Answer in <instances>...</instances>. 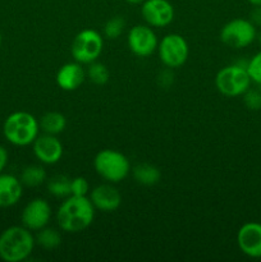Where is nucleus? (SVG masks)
Returning <instances> with one entry per match:
<instances>
[{
  "mask_svg": "<svg viewBox=\"0 0 261 262\" xmlns=\"http://www.w3.org/2000/svg\"><path fill=\"white\" fill-rule=\"evenodd\" d=\"M95 207L87 196H68L56 211L59 228L67 233H79L92 224Z\"/></svg>",
  "mask_w": 261,
  "mask_h": 262,
  "instance_id": "f257e3e1",
  "label": "nucleus"
},
{
  "mask_svg": "<svg viewBox=\"0 0 261 262\" xmlns=\"http://www.w3.org/2000/svg\"><path fill=\"white\" fill-rule=\"evenodd\" d=\"M36 241L30 229L13 225L0 234V258L5 262H20L30 257Z\"/></svg>",
  "mask_w": 261,
  "mask_h": 262,
  "instance_id": "f03ea898",
  "label": "nucleus"
},
{
  "mask_svg": "<svg viewBox=\"0 0 261 262\" xmlns=\"http://www.w3.org/2000/svg\"><path fill=\"white\" fill-rule=\"evenodd\" d=\"M40 125L35 115L28 112H14L8 115L3 124L5 140L14 146L32 145L37 138Z\"/></svg>",
  "mask_w": 261,
  "mask_h": 262,
  "instance_id": "7ed1b4c3",
  "label": "nucleus"
},
{
  "mask_svg": "<svg viewBox=\"0 0 261 262\" xmlns=\"http://www.w3.org/2000/svg\"><path fill=\"white\" fill-rule=\"evenodd\" d=\"M94 168L95 171L109 183H119L129 174L130 164L124 154L105 148L95 156Z\"/></svg>",
  "mask_w": 261,
  "mask_h": 262,
  "instance_id": "20e7f679",
  "label": "nucleus"
},
{
  "mask_svg": "<svg viewBox=\"0 0 261 262\" xmlns=\"http://www.w3.org/2000/svg\"><path fill=\"white\" fill-rule=\"evenodd\" d=\"M246 67L247 63H235L220 69L215 77L217 91L227 97L242 96L250 89L252 82Z\"/></svg>",
  "mask_w": 261,
  "mask_h": 262,
  "instance_id": "39448f33",
  "label": "nucleus"
},
{
  "mask_svg": "<svg viewBox=\"0 0 261 262\" xmlns=\"http://www.w3.org/2000/svg\"><path fill=\"white\" fill-rule=\"evenodd\" d=\"M257 36V27L245 18H235L225 23L220 30V40L230 49H245Z\"/></svg>",
  "mask_w": 261,
  "mask_h": 262,
  "instance_id": "423d86ee",
  "label": "nucleus"
},
{
  "mask_svg": "<svg viewBox=\"0 0 261 262\" xmlns=\"http://www.w3.org/2000/svg\"><path fill=\"white\" fill-rule=\"evenodd\" d=\"M104 49V38L97 31L83 30L76 35L72 41L71 54L74 61L90 64L97 60Z\"/></svg>",
  "mask_w": 261,
  "mask_h": 262,
  "instance_id": "0eeeda50",
  "label": "nucleus"
},
{
  "mask_svg": "<svg viewBox=\"0 0 261 262\" xmlns=\"http://www.w3.org/2000/svg\"><path fill=\"white\" fill-rule=\"evenodd\" d=\"M159 58L168 68H179L188 59L189 48L186 38L179 33L164 36L158 45Z\"/></svg>",
  "mask_w": 261,
  "mask_h": 262,
  "instance_id": "6e6552de",
  "label": "nucleus"
},
{
  "mask_svg": "<svg viewBox=\"0 0 261 262\" xmlns=\"http://www.w3.org/2000/svg\"><path fill=\"white\" fill-rule=\"evenodd\" d=\"M128 48L135 55L146 58L155 53L158 49V37L150 26L137 25L130 28L127 37Z\"/></svg>",
  "mask_w": 261,
  "mask_h": 262,
  "instance_id": "1a4fd4ad",
  "label": "nucleus"
},
{
  "mask_svg": "<svg viewBox=\"0 0 261 262\" xmlns=\"http://www.w3.org/2000/svg\"><path fill=\"white\" fill-rule=\"evenodd\" d=\"M51 217V207L49 202L44 199H33L28 202L22 210L20 222L23 227L31 232H37L48 227Z\"/></svg>",
  "mask_w": 261,
  "mask_h": 262,
  "instance_id": "9d476101",
  "label": "nucleus"
},
{
  "mask_svg": "<svg viewBox=\"0 0 261 262\" xmlns=\"http://www.w3.org/2000/svg\"><path fill=\"white\" fill-rule=\"evenodd\" d=\"M141 14L150 27H166L174 19V7L169 0H145Z\"/></svg>",
  "mask_w": 261,
  "mask_h": 262,
  "instance_id": "9b49d317",
  "label": "nucleus"
},
{
  "mask_svg": "<svg viewBox=\"0 0 261 262\" xmlns=\"http://www.w3.org/2000/svg\"><path fill=\"white\" fill-rule=\"evenodd\" d=\"M237 245L247 257L261 258V223H245L238 229Z\"/></svg>",
  "mask_w": 261,
  "mask_h": 262,
  "instance_id": "f8f14e48",
  "label": "nucleus"
},
{
  "mask_svg": "<svg viewBox=\"0 0 261 262\" xmlns=\"http://www.w3.org/2000/svg\"><path fill=\"white\" fill-rule=\"evenodd\" d=\"M32 151L35 158L40 163L46 164V165H54L60 161L64 148L56 136L44 133V135L37 136V138L33 141Z\"/></svg>",
  "mask_w": 261,
  "mask_h": 262,
  "instance_id": "ddd939ff",
  "label": "nucleus"
},
{
  "mask_svg": "<svg viewBox=\"0 0 261 262\" xmlns=\"http://www.w3.org/2000/svg\"><path fill=\"white\" fill-rule=\"evenodd\" d=\"M90 200L96 210L102 212H113L122 204V194L112 183H105L92 189Z\"/></svg>",
  "mask_w": 261,
  "mask_h": 262,
  "instance_id": "4468645a",
  "label": "nucleus"
},
{
  "mask_svg": "<svg viewBox=\"0 0 261 262\" xmlns=\"http://www.w3.org/2000/svg\"><path fill=\"white\" fill-rule=\"evenodd\" d=\"M84 79H86V72L78 61L64 64L56 73V83L64 91H76L82 86Z\"/></svg>",
  "mask_w": 261,
  "mask_h": 262,
  "instance_id": "2eb2a0df",
  "label": "nucleus"
},
{
  "mask_svg": "<svg viewBox=\"0 0 261 262\" xmlns=\"http://www.w3.org/2000/svg\"><path fill=\"white\" fill-rule=\"evenodd\" d=\"M23 194V184L12 174H0V207H10L18 204Z\"/></svg>",
  "mask_w": 261,
  "mask_h": 262,
  "instance_id": "dca6fc26",
  "label": "nucleus"
},
{
  "mask_svg": "<svg viewBox=\"0 0 261 262\" xmlns=\"http://www.w3.org/2000/svg\"><path fill=\"white\" fill-rule=\"evenodd\" d=\"M40 130L46 135H59L63 132L67 127V119L61 113L59 112H48L38 120Z\"/></svg>",
  "mask_w": 261,
  "mask_h": 262,
  "instance_id": "f3484780",
  "label": "nucleus"
},
{
  "mask_svg": "<svg viewBox=\"0 0 261 262\" xmlns=\"http://www.w3.org/2000/svg\"><path fill=\"white\" fill-rule=\"evenodd\" d=\"M132 173L136 182L142 184V186H154V184L159 183L161 178L160 170L155 165H151V164L147 163L136 165L133 168Z\"/></svg>",
  "mask_w": 261,
  "mask_h": 262,
  "instance_id": "a211bd4d",
  "label": "nucleus"
},
{
  "mask_svg": "<svg viewBox=\"0 0 261 262\" xmlns=\"http://www.w3.org/2000/svg\"><path fill=\"white\" fill-rule=\"evenodd\" d=\"M46 170L41 165H28L22 170L19 177V181L26 187H37L45 182Z\"/></svg>",
  "mask_w": 261,
  "mask_h": 262,
  "instance_id": "6ab92c4d",
  "label": "nucleus"
},
{
  "mask_svg": "<svg viewBox=\"0 0 261 262\" xmlns=\"http://www.w3.org/2000/svg\"><path fill=\"white\" fill-rule=\"evenodd\" d=\"M35 241L44 250H54V248L60 245L61 237L56 229L45 227L42 229L37 230V235L35 237Z\"/></svg>",
  "mask_w": 261,
  "mask_h": 262,
  "instance_id": "aec40b11",
  "label": "nucleus"
},
{
  "mask_svg": "<svg viewBox=\"0 0 261 262\" xmlns=\"http://www.w3.org/2000/svg\"><path fill=\"white\" fill-rule=\"evenodd\" d=\"M48 191L51 196L67 199L71 196V179L66 176H55L49 181Z\"/></svg>",
  "mask_w": 261,
  "mask_h": 262,
  "instance_id": "412c9836",
  "label": "nucleus"
},
{
  "mask_svg": "<svg viewBox=\"0 0 261 262\" xmlns=\"http://www.w3.org/2000/svg\"><path fill=\"white\" fill-rule=\"evenodd\" d=\"M86 76L89 77L90 81L95 84H105L110 78V72L105 64L99 63V61H92L90 63L89 69L86 72Z\"/></svg>",
  "mask_w": 261,
  "mask_h": 262,
  "instance_id": "4be33fe9",
  "label": "nucleus"
},
{
  "mask_svg": "<svg viewBox=\"0 0 261 262\" xmlns=\"http://www.w3.org/2000/svg\"><path fill=\"white\" fill-rule=\"evenodd\" d=\"M125 27V20L123 17H113L105 23L104 26V35L105 37L109 38V40H115V38L119 37L123 33Z\"/></svg>",
  "mask_w": 261,
  "mask_h": 262,
  "instance_id": "5701e85b",
  "label": "nucleus"
},
{
  "mask_svg": "<svg viewBox=\"0 0 261 262\" xmlns=\"http://www.w3.org/2000/svg\"><path fill=\"white\" fill-rule=\"evenodd\" d=\"M247 72L251 81L261 86V50L257 51L250 60H247Z\"/></svg>",
  "mask_w": 261,
  "mask_h": 262,
  "instance_id": "b1692460",
  "label": "nucleus"
},
{
  "mask_svg": "<svg viewBox=\"0 0 261 262\" xmlns=\"http://www.w3.org/2000/svg\"><path fill=\"white\" fill-rule=\"evenodd\" d=\"M90 192V184L83 177H76L71 179V196H87Z\"/></svg>",
  "mask_w": 261,
  "mask_h": 262,
  "instance_id": "393cba45",
  "label": "nucleus"
},
{
  "mask_svg": "<svg viewBox=\"0 0 261 262\" xmlns=\"http://www.w3.org/2000/svg\"><path fill=\"white\" fill-rule=\"evenodd\" d=\"M243 102L246 107L250 110H260L261 109V92L256 90H250L243 94Z\"/></svg>",
  "mask_w": 261,
  "mask_h": 262,
  "instance_id": "a878e982",
  "label": "nucleus"
},
{
  "mask_svg": "<svg viewBox=\"0 0 261 262\" xmlns=\"http://www.w3.org/2000/svg\"><path fill=\"white\" fill-rule=\"evenodd\" d=\"M250 20L256 26V27H261V5L253 7V9L251 10Z\"/></svg>",
  "mask_w": 261,
  "mask_h": 262,
  "instance_id": "bb28decb",
  "label": "nucleus"
},
{
  "mask_svg": "<svg viewBox=\"0 0 261 262\" xmlns=\"http://www.w3.org/2000/svg\"><path fill=\"white\" fill-rule=\"evenodd\" d=\"M8 160H9V155H8V151L4 146L0 145V174L4 171V169L7 168Z\"/></svg>",
  "mask_w": 261,
  "mask_h": 262,
  "instance_id": "cd10ccee",
  "label": "nucleus"
},
{
  "mask_svg": "<svg viewBox=\"0 0 261 262\" xmlns=\"http://www.w3.org/2000/svg\"><path fill=\"white\" fill-rule=\"evenodd\" d=\"M125 3H128V4H135V5H137V4H142L143 2H145V0H124Z\"/></svg>",
  "mask_w": 261,
  "mask_h": 262,
  "instance_id": "c85d7f7f",
  "label": "nucleus"
},
{
  "mask_svg": "<svg viewBox=\"0 0 261 262\" xmlns=\"http://www.w3.org/2000/svg\"><path fill=\"white\" fill-rule=\"evenodd\" d=\"M248 3H250L251 5H253V7H257V5H261V0H247Z\"/></svg>",
  "mask_w": 261,
  "mask_h": 262,
  "instance_id": "c756f323",
  "label": "nucleus"
},
{
  "mask_svg": "<svg viewBox=\"0 0 261 262\" xmlns=\"http://www.w3.org/2000/svg\"><path fill=\"white\" fill-rule=\"evenodd\" d=\"M256 40H257L258 42H260V45H261V31H260V32H257V36H256Z\"/></svg>",
  "mask_w": 261,
  "mask_h": 262,
  "instance_id": "7c9ffc66",
  "label": "nucleus"
},
{
  "mask_svg": "<svg viewBox=\"0 0 261 262\" xmlns=\"http://www.w3.org/2000/svg\"><path fill=\"white\" fill-rule=\"evenodd\" d=\"M2 40H3V37H2V33H0V45H2Z\"/></svg>",
  "mask_w": 261,
  "mask_h": 262,
  "instance_id": "2f4dec72",
  "label": "nucleus"
}]
</instances>
